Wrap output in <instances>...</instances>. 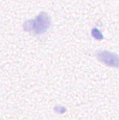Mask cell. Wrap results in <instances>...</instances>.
Returning <instances> with one entry per match:
<instances>
[{"mask_svg":"<svg viewBox=\"0 0 119 120\" xmlns=\"http://www.w3.org/2000/svg\"><path fill=\"white\" fill-rule=\"evenodd\" d=\"M51 24V19L47 13H40L34 20L26 21L23 24V29L26 31H32L37 34L44 33Z\"/></svg>","mask_w":119,"mask_h":120,"instance_id":"6da1fadb","label":"cell"},{"mask_svg":"<svg viewBox=\"0 0 119 120\" xmlns=\"http://www.w3.org/2000/svg\"><path fill=\"white\" fill-rule=\"evenodd\" d=\"M97 57L101 62H104L108 66L114 67H119V57L111 52L102 51L98 52Z\"/></svg>","mask_w":119,"mask_h":120,"instance_id":"7a4b0ae2","label":"cell"}]
</instances>
